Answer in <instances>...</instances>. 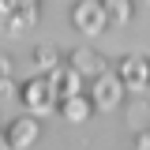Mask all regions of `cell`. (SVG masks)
<instances>
[{"label": "cell", "instance_id": "7a4b0ae2", "mask_svg": "<svg viewBox=\"0 0 150 150\" xmlns=\"http://www.w3.org/2000/svg\"><path fill=\"white\" fill-rule=\"evenodd\" d=\"M41 23V0H0V38H19Z\"/></svg>", "mask_w": 150, "mask_h": 150}, {"label": "cell", "instance_id": "7c38bea8", "mask_svg": "<svg viewBox=\"0 0 150 150\" xmlns=\"http://www.w3.org/2000/svg\"><path fill=\"white\" fill-rule=\"evenodd\" d=\"M60 60H64V56H60V49H56V45H38V49H34V64H38V71H53Z\"/></svg>", "mask_w": 150, "mask_h": 150}, {"label": "cell", "instance_id": "ba28073f", "mask_svg": "<svg viewBox=\"0 0 150 150\" xmlns=\"http://www.w3.org/2000/svg\"><path fill=\"white\" fill-rule=\"evenodd\" d=\"M45 75L53 79V90H56V98H60V101H64V98H71V94H83V90H86V79L75 71L68 60H60L53 71H45Z\"/></svg>", "mask_w": 150, "mask_h": 150}, {"label": "cell", "instance_id": "277c9868", "mask_svg": "<svg viewBox=\"0 0 150 150\" xmlns=\"http://www.w3.org/2000/svg\"><path fill=\"white\" fill-rule=\"evenodd\" d=\"M90 98L98 112H120L124 98H128V86L120 83L116 71H101L98 79H90Z\"/></svg>", "mask_w": 150, "mask_h": 150}, {"label": "cell", "instance_id": "6da1fadb", "mask_svg": "<svg viewBox=\"0 0 150 150\" xmlns=\"http://www.w3.org/2000/svg\"><path fill=\"white\" fill-rule=\"evenodd\" d=\"M15 98H19V105L26 112H34V116H49V112H56V105H60V98H56V90H53V79L45 71L23 79Z\"/></svg>", "mask_w": 150, "mask_h": 150}, {"label": "cell", "instance_id": "5b68a950", "mask_svg": "<svg viewBox=\"0 0 150 150\" xmlns=\"http://www.w3.org/2000/svg\"><path fill=\"white\" fill-rule=\"evenodd\" d=\"M116 75H120V83L128 86V94L150 90V56H143V53L120 56V60H116Z\"/></svg>", "mask_w": 150, "mask_h": 150}, {"label": "cell", "instance_id": "9c48e42d", "mask_svg": "<svg viewBox=\"0 0 150 150\" xmlns=\"http://www.w3.org/2000/svg\"><path fill=\"white\" fill-rule=\"evenodd\" d=\"M56 112H60V120H68V124H83V120H90L98 109H94V98L83 90V94H71V98H64V101L56 105Z\"/></svg>", "mask_w": 150, "mask_h": 150}, {"label": "cell", "instance_id": "8fae6325", "mask_svg": "<svg viewBox=\"0 0 150 150\" xmlns=\"http://www.w3.org/2000/svg\"><path fill=\"white\" fill-rule=\"evenodd\" d=\"M105 11H109V26H128L135 19V0H105Z\"/></svg>", "mask_w": 150, "mask_h": 150}, {"label": "cell", "instance_id": "30bf717a", "mask_svg": "<svg viewBox=\"0 0 150 150\" xmlns=\"http://www.w3.org/2000/svg\"><path fill=\"white\" fill-rule=\"evenodd\" d=\"M120 112H124V124H128L131 131L150 128V98L146 94H128L124 105H120Z\"/></svg>", "mask_w": 150, "mask_h": 150}, {"label": "cell", "instance_id": "5bb4252c", "mask_svg": "<svg viewBox=\"0 0 150 150\" xmlns=\"http://www.w3.org/2000/svg\"><path fill=\"white\" fill-rule=\"evenodd\" d=\"M131 143L139 150H150V128H139V131H131Z\"/></svg>", "mask_w": 150, "mask_h": 150}, {"label": "cell", "instance_id": "52a82bcc", "mask_svg": "<svg viewBox=\"0 0 150 150\" xmlns=\"http://www.w3.org/2000/svg\"><path fill=\"white\" fill-rule=\"evenodd\" d=\"M64 60H68V64H71V68L83 75L86 83H90V79H98L101 71H109V56H101L98 49H90V45H75V49H68V53H64Z\"/></svg>", "mask_w": 150, "mask_h": 150}, {"label": "cell", "instance_id": "8992f818", "mask_svg": "<svg viewBox=\"0 0 150 150\" xmlns=\"http://www.w3.org/2000/svg\"><path fill=\"white\" fill-rule=\"evenodd\" d=\"M4 139H8V150H30L41 139V116L23 109V116H15L8 128H4Z\"/></svg>", "mask_w": 150, "mask_h": 150}, {"label": "cell", "instance_id": "3957f363", "mask_svg": "<svg viewBox=\"0 0 150 150\" xmlns=\"http://www.w3.org/2000/svg\"><path fill=\"white\" fill-rule=\"evenodd\" d=\"M68 19H71V30H79L83 38H101V34L112 30L109 26V11H105V0H75Z\"/></svg>", "mask_w": 150, "mask_h": 150}, {"label": "cell", "instance_id": "4fadbf2b", "mask_svg": "<svg viewBox=\"0 0 150 150\" xmlns=\"http://www.w3.org/2000/svg\"><path fill=\"white\" fill-rule=\"evenodd\" d=\"M19 86H11V56L0 53V94H15Z\"/></svg>", "mask_w": 150, "mask_h": 150}]
</instances>
